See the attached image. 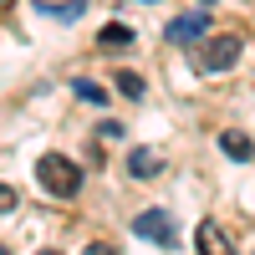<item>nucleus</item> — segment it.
Here are the masks:
<instances>
[{
  "label": "nucleus",
  "mask_w": 255,
  "mask_h": 255,
  "mask_svg": "<svg viewBox=\"0 0 255 255\" xmlns=\"http://www.w3.org/2000/svg\"><path fill=\"white\" fill-rule=\"evenodd\" d=\"M36 179H41V189H51L56 199H72L77 189H82V168H77L67 153H41Z\"/></svg>",
  "instance_id": "obj_1"
},
{
  "label": "nucleus",
  "mask_w": 255,
  "mask_h": 255,
  "mask_svg": "<svg viewBox=\"0 0 255 255\" xmlns=\"http://www.w3.org/2000/svg\"><path fill=\"white\" fill-rule=\"evenodd\" d=\"M240 51H245L240 36H204V46L194 51V61H199V72H230L240 61Z\"/></svg>",
  "instance_id": "obj_2"
},
{
  "label": "nucleus",
  "mask_w": 255,
  "mask_h": 255,
  "mask_svg": "<svg viewBox=\"0 0 255 255\" xmlns=\"http://www.w3.org/2000/svg\"><path fill=\"white\" fill-rule=\"evenodd\" d=\"M133 235L158 240V245H179V225H174V215H168V209H148V215L133 220Z\"/></svg>",
  "instance_id": "obj_3"
},
{
  "label": "nucleus",
  "mask_w": 255,
  "mask_h": 255,
  "mask_svg": "<svg viewBox=\"0 0 255 255\" xmlns=\"http://www.w3.org/2000/svg\"><path fill=\"white\" fill-rule=\"evenodd\" d=\"M209 36V20L204 15H179V20H168V41L174 46H194V41Z\"/></svg>",
  "instance_id": "obj_4"
},
{
  "label": "nucleus",
  "mask_w": 255,
  "mask_h": 255,
  "mask_svg": "<svg viewBox=\"0 0 255 255\" xmlns=\"http://www.w3.org/2000/svg\"><path fill=\"white\" fill-rule=\"evenodd\" d=\"M128 174H133V179H158L163 158L153 153V148H133V153H128Z\"/></svg>",
  "instance_id": "obj_5"
},
{
  "label": "nucleus",
  "mask_w": 255,
  "mask_h": 255,
  "mask_svg": "<svg viewBox=\"0 0 255 255\" xmlns=\"http://www.w3.org/2000/svg\"><path fill=\"white\" fill-rule=\"evenodd\" d=\"M87 5H92V0H56V5H41V10L56 15V20H82V15H87Z\"/></svg>",
  "instance_id": "obj_6"
},
{
  "label": "nucleus",
  "mask_w": 255,
  "mask_h": 255,
  "mask_svg": "<svg viewBox=\"0 0 255 255\" xmlns=\"http://www.w3.org/2000/svg\"><path fill=\"white\" fill-rule=\"evenodd\" d=\"M128 41H133V31H128V26H102V36H97V46H102V51H123Z\"/></svg>",
  "instance_id": "obj_7"
},
{
  "label": "nucleus",
  "mask_w": 255,
  "mask_h": 255,
  "mask_svg": "<svg viewBox=\"0 0 255 255\" xmlns=\"http://www.w3.org/2000/svg\"><path fill=\"white\" fill-rule=\"evenodd\" d=\"M220 148H225L230 158H255V143H250L245 133H225V138H220Z\"/></svg>",
  "instance_id": "obj_8"
},
{
  "label": "nucleus",
  "mask_w": 255,
  "mask_h": 255,
  "mask_svg": "<svg viewBox=\"0 0 255 255\" xmlns=\"http://www.w3.org/2000/svg\"><path fill=\"white\" fill-rule=\"evenodd\" d=\"M199 245H204L209 255H225V250H230V245H225V235H220V225H209V220L199 225Z\"/></svg>",
  "instance_id": "obj_9"
},
{
  "label": "nucleus",
  "mask_w": 255,
  "mask_h": 255,
  "mask_svg": "<svg viewBox=\"0 0 255 255\" xmlns=\"http://www.w3.org/2000/svg\"><path fill=\"white\" fill-rule=\"evenodd\" d=\"M118 92L138 102V97H143V77H138V72H118Z\"/></svg>",
  "instance_id": "obj_10"
},
{
  "label": "nucleus",
  "mask_w": 255,
  "mask_h": 255,
  "mask_svg": "<svg viewBox=\"0 0 255 255\" xmlns=\"http://www.w3.org/2000/svg\"><path fill=\"white\" fill-rule=\"evenodd\" d=\"M72 87H77V97H82V102H108V92H102L97 82H87V77H82V82H72Z\"/></svg>",
  "instance_id": "obj_11"
},
{
  "label": "nucleus",
  "mask_w": 255,
  "mask_h": 255,
  "mask_svg": "<svg viewBox=\"0 0 255 255\" xmlns=\"http://www.w3.org/2000/svg\"><path fill=\"white\" fill-rule=\"evenodd\" d=\"M10 209H15V189H10V184H0V220H5Z\"/></svg>",
  "instance_id": "obj_12"
},
{
  "label": "nucleus",
  "mask_w": 255,
  "mask_h": 255,
  "mask_svg": "<svg viewBox=\"0 0 255 255\" xmlns=\"http://www.w3.org/2000/svg\"><path fill=\"white\" fill-rule=\"evenodd\" d=\"M5 5H10V0H0V10H5Z\"/></svg>",
  "instance_id": "obj_13"
},
{
  "label": "nucleus",
  "mask_w": 255,
  "mask_h": 255,
  "mask_svg": "<svg viewBox=\"0 0 255 255\" xmlns=\"http://www.w3.org/2000/svg\"><path fill=\"white\" fill-rule=\"evenodd\" d=\"M204 5H215V0H204Z\"/></svg>",
  "instance_id": "obj_14"
},
{
  "label": "nucleus",
  "mask_w": 255,
  "mask_h": 255,
  "mask_svg": "<svg viewBox=\"0 0 255 255\" xmlns=\"http://www.w3.org/2000/svg\"><path fill=\"white\" fill-rule=\"evenodd\" d=\"M153 5H158V0H153Z\"/></svg>",
  "instance_id": "obj_15"
}]
</instances>
